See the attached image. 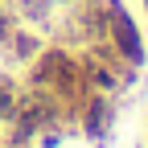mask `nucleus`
<instances>
[{"label": "nucleus", "mask_w": 148, "mask_h": 148, "mask_svg": "<svg viewBox=\"0 0 148 148\" xmlns=\"http://www.w3.org/2000/svg\"><path fill=\"white\" fill-rule=\"evenodd\" d=\"M103 8H107V29H111V41H115L119 58L140 66L144 62V45H140V33L132 25V16H127V8L119 4V0H103Z\"/></svg>", "instance_id": "obj_1"}, {"label": "nucleus", "mask_w": 148, "mask_h": 148, "mask_svg": "<svg viewBox=\"0 0 148 148\" xmlns=\"http://www.w3.org/2000/svg\"><path fill=\"white\" fill-rule=\"evenodd\" d=\"M107 123H111V107H107L103 99H95V103L86 107V115H82V132H86V136H103Z\"/></svg>", "instance_id": "obj_2"}, {"label": "nucleus", "mask_w": 148, "mask_h": 148, "mask_svg": "<svg viewBox=\"0 0 148 148\" xmlns=\"http://www.w3.org/2000/svg\"><path fill=\"white\" fill-rule=\"evenodd\" d=\"M12 111H16V86L0 82V119H12Z\"/></svg>", "instance_id": "obj_3"}, {"label": "nucleus", "mask_w": 148, "mask_h": 148, "mask_svg": "<svg viewBox=\"0 0 148 148\" xmlns=\"http://www.w3.org/2000/svg\"><path fill=\"white\" fill-rule=\"evenodd\" d=\"M12 45H16V53H25V58H29V53H33V45H37V41H33V37H16V41H12Z\"/></svg>", "instance_id": "obj_4"}, {"label": "nucleus", "mask_w": 148, "mask_h": 148, "mask_svg": "<svg viewBox=\"0 0 148 148\" xmlns=\"http://www.w3.org/2000/svg\"><path fill=\"white\" fill-rule=\"evenodd\" d=\"M8 33H12V16H8L4 8H0V41H4V37H8Z\"/></svg>", "instance_id": "obj_5"}, {"label": "nucleus", "mask_w": 148, "mask_h": 148, "mask_svg": "<svg viewBox=\"0 0 148 148\" xmlns=\"http://www.w3.org/2000/svg\"><path fill=\"white\" fill-rule=\"evenodd\" d=\"M58 144H62L58 132H45V136H41V148H58Z\"/></svg>", "instance_id": "obj_6"}, {"label": "nucleus", "mask_w": 148, "mask_h": 148, "mask_svg": "<svg viewBox=\"0 0 148 148\" xmlns=\"http://www.w3.org/2000/svg\"><path fill=\"white\" fill-rule=\"evenodd\" d=\"M144 8H148V0H144Z\"/></svg>", "instance_id": "obj_7"}]
</instances>
